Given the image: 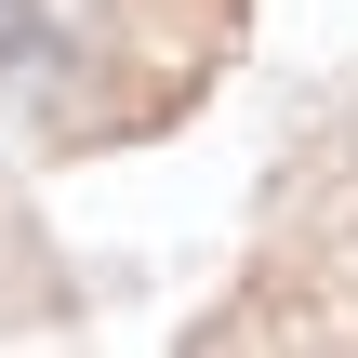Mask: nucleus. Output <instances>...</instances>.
I'll return each mask as SVG.
<instances>
[{
  "label": "nucleus",
  "mask_w": 358,
  "mask_h": 358,
  "mask_svg": "<svg viewBox=\"0 0 358 358\" xmlns=\"http://www.w3.org/2000/svg\"><path fill=\"white\" fill-rule=\"evenodd\" d=\"M13 27H27V0H0V53H13Z\"/></svg>",
  "instance_id": "nucleus-1"
}]
</instances>
